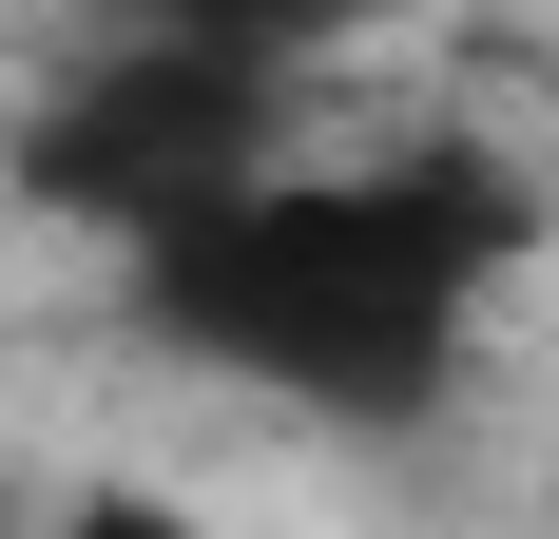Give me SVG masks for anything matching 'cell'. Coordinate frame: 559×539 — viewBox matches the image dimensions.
<instances>
[{"instance_id":"obj_1","label":"cell","mask_w":559,"mask_h":539,"mask_svg":"<svg viewBox=\"0 0 559 539\" xmlns=\"http://www.w3.org/2000/svg\"><path fill=\"white\" fill-rule=\"evenodd\" d=\"M540 251V193L502 155H367V173H231L213 213L135 231V327L213 385H271L309 424H425L483 347V289Z\"/></svg>"},{"instance_id":"obj_2","label":"cell","mask_w":559,"mask_h":539,"mask_svg":"<svg viewBox=\"0 0 559 539\" xmlns=\"http://www.w3.org/2000/svg\"><path fill=\"white\" fill-rule=\"evenodd\" d=\"M271 116H289L271 58H213V39H174V20H135V39L58 58L39 97H20V155L0 173H20V213L135 251V231L213 213L231 173H271Z\"/></svg>"},{"instance_id":"obj_3","label":"cell","mask_w":559,"mask_h":539,"mask_svg":"<svg viewBox=\"0 0 559 539\" xmlns=\"http://www.w3.org/2000/svg\"><path fill=\"white\" fill-rule=\"evenodd\" d=\"M135 20H174V39H213V58H271V77H309V58H347L386 0H135Z\"/></svg>"}]
</instances>
